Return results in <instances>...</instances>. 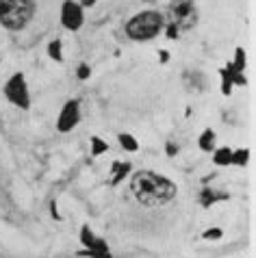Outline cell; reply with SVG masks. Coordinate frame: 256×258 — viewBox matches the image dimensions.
Segmentation results:
<instances>
[{"label": "cell", "instance_id": "obj_17", "mask_svg": "<svg viewBox=\"0 0 256 258\" xmlns=\"http://www.w3.org/2000/svg\"><path fill=\"white\" fill-rule=\"evenodd\" d=\"M48 56H50V59H54L56 63L63 61V44H61V39L50 41V46H48Z\"/></svg>", "mask_w": 256, "mask_h": 258}, {"label": "cell", "instance_id": "obj_18", "mask_svg": "<svg viewBox=\"0 0 256 258\" xmlns=\"http://www.w3.org/2000/svg\"><path fill=\"white\" fill-rule=\"evenodd\" d=\"M230 66L237 70V72H245V50L243 48H237L234 50V61Z\"/></svg>", "mask_w": 256, "mask_h": 258}, {"label": "cell", "instance_id": "obj_14", "mask_svg": "<svg viewBox=\"0 0 256 258\" xmlns=\"http://www.w3.org/2000/svg\"><path fill=\"white\" fill-rule=\"evenodd\" d=\"M117 139H119V146H122L126 152H137V150H139V143H137V139H135L131 133H119Z\"/></svg>", "mask_w": 256, "mask_h": 258}, {"label": "cell", "instance_id": "obj_10", "mask_svg": "<svg viewBox=\"0 0 256 258\" xmlns=\"http://www.w3.org/2000/svg\"><path fill=\"white\" fill-rule=\"evenodd\" d=\"M224 200H228V193H222V191H215V189H202L200 191V204L204 209H211L213 204L224 202Z\"/></svg>", "mask_w": 256, "mask_h": 258}, {"label": "cell", "instance_id": "obj_4", "mask_svg": "<svg viewBox=\"0 0 256 258\" xmlns=\"http://www.w3.org/2000/svg\"><path fill=\"white\" fill-rule=\"evenodd\" d=\"M3 91H5V98L9 100L13 106H18V109H22V111L31 109V94H28V85H26V78L22 72H16V74L5 83Z\"/></svg>", "mask_w": 256, "mask_h": 258}, {"label": "cell", "instance_id": "obj_20", "mask_svg": "<svg viewBox=\"0 0 256 258\" xmlns=\"http://www.w3.org/2000/svg\"><path fill=\"white\" fill-rule=\"evenodd\" d=\"M81 258H111V252H96V249H83L78 252Z\"/></svg>", "mask_w": 256, "mask_h": 258}, {"label": "cell", "instance_id": "obj_22", "mask_svg": "<svg viewBox=\"0 0 256 258\" xmlns=\"http://www.w3.org/2000/svg\"><path fill=\"white\" fill-rule=\"evenodd\" d=\"M89 74H91L89 66H87V63H81V66H78V70H76V76L81 78V81H87V78H89Z\"/></svg>", "mask_w": 256, "mask_h": 258}, {"label": "cell", "instance_id": "obj_3", "mask_svg": "<svg viewBox=\"0 0 256 258\" xmlns=\"http://www.w3.org/2000/svg\"><path fill=\"white\" fill-rule=\"evenodd\" d=\"M163 26H165L163 13L148 9V11H141V13H137V16H133L131 20H128L126 22V35L133 41H150L163 31Z\"/></svg>", "mask_w": 256, "mask_h": 258}, {"label": "cell", "instance_id": "obj_16", "mask_svg": "<svg viewBox=\"0 0 256 258\" xmlns=\"http://www.w3.org/2000/svg\"><path fill=\"white\" fill-rule=\"evenodd\" d=\"M247 161H250V150H247V148L232 150V161H230V165H239V167H245Z\"/></svg>", "mask_w": 256, "mask_h": 258}, {"label": "cell", "instance_id": "obj_12", "mask_svg": "<svg viewBox=\"0 0 256 258\" xmlns=\"http://www.w3.org/2000/svg\"><path fill=\"white\" fill-rule=\"evenodd\" d=\"M198 148L202 152H213L215 150V131H211V128L202 131V135L198 137Z\"/></svg>", "mask_w": 256, "mask_h": 258}, {"label": "cell", "instance_id": "obj_5", "mask_svg": "<svg viewBox=\"0 0 256 258\" xmlns=\"http://www.w3.org/2000/svg\"><path fill=\"white\" fill-rule=\"evenodd\" d=\"M169 16H172V22L180 28V31H189L194 28L198 22V11L194 0H172L169 5Z\"/></svg>", "mask_w": 256, "mask_h": 258}, {"label": "cell", "instance_id": "obj_23", "mask_svg": "<svg viewBox=\"0 0 256 258\" xmlns=\"http://www.w3.org/2000/svg\"><path fill=\"white\" fill-rule=\"evenodd\" d=\"M176 152H178V146H174V143H167V154L174 156Z\"/></svg>", "mask_w": 256, "mask_h": 258}, {"label": "cell", "instance_id": "obj_8", "mask_svg": "<svg viewBox=\"0 0 256 258\" xmlns=\"http://www.w3.org/2000/svg\"><path fill=\"white\" fill-rule=\"evenodd\" d=\"M219 74H222V94L224 96H230V91H232L234 85H239V87H245V85H247L245 74H243V72H237L230 66V63L226 68L219 70Z\"/></svg>", "mask_w": 256, "mask_h": 258}, {"label": "cell", "instance_id": "obj_21", "mask_svg": "<svg viewBox=\"0 0 256 258\" xmlns=\"http://www.w3.org/2000/svg\"><path fill=\"white\" fill-rule=\"evenodd\" d=\"M163 28H165V33H167V37H169V39H178V33H180V28H178V26H176L174 22H169V24H165V26H163Z\"/></svg>", "mask_w": 256, "mask_h": 258}, {"label": "cell", "instance_id": "obj_24", "mask_svg": "<svg viewBox=\"0 0 256 258\" xmlns=\"http://www.w3.org/2000/svg\"><path fill=\"white\" fill-rule=\"evenodd\" d=\"M78 5H81V7H94V5H96V0H81Z\"/></svg>", "mask_w": 256, "mask_h": 258}, {"label": "cell", "instance_id": "obj_6", "mask_svg": "<svg viewBox=\"0 0 256 258\" xmlns=\"http://www.w3.org/2000/svg\"><path fill=\"white\" fill-rule=\"evenodd\" d=\"M78 121H81V102L78 100H68L59 113V119H56V131L70 133L78 126Z\"/></svg>", "mask_w": 256, "mask_h": 258}, {"label": "cell", "instance_id": "obj_1", "mask_svg": "<svg viewBox=\"0 0 256 258\" xmlns=\"http://www.w3.org/2000/svg\"><path fill=\"white\" fill-rule=\"evenodd\" d=\"M131 191L139 204L148 206V209H156V206H165L167 202H172L176 193H178V187L169 178L156 174V171L144 169L133 174Z\"/></svg>", "mask_w": 256, "mask_h": 258}, {"label": "cell", "instance_id": "obj_19", "mask_svg": "<svg viewBox=\"0 0 256 258\" xmlns=\"http://www.w3.org/2000/svg\"><path fill=\"white\" fill-rule=\"evenodd\" d=\"M222 236H224V232L219 230V228H209V230L202 232V239L204 241H219Z\"/></svg>", "mask_w": 256, "mask_h": 258}, {"label": "cell", "instance_id": "obj_15", "mask_svg": "<svg viewBox=\"0 0 256 258\" xmlns=\"http://www.w3.org/2000/svg\"><path fill=\"white\" fill-rule=\"evenodd\" d=\"M89 141H91L89 154L94 156V159H96V156H100V154H104V152H109V143H106L104 139H100V137H96V135H94Z\"/></svg>", "mask_w": 256, "mask_h": 258}, {"label": "cell", "instance_id": "obj_7", "mask_svg": "<svg viewBox=\"0 0 256 258\" xmlns=\"http://www.w3.org/2000/svg\"><path fill=\"white\" fill-rule=\"evenodd\" d=\"M85 22V13H83V7L74 3V0H63L61 5V24L66 31H78Z\"/></svg>", "mask_w": 256, "mask_h": 258}, {"label": "cell", "instance_id": "obj_2", "mask_svg": "<svg viewBox=\"0 0 256 258\" xmlns=\"http://www.w3.org/2000/svg\"><path fill=\"white\" fill-rule=\"evenodd\" d=\"M35 0H0V24L7 31H22L35 16Z\"/></svg>", "mask_w": 256, "mask_h": 258}, {"label": "cell", "instance_id": "obj_11", "mask_svg": "<svg viewBox=\"0 0 256 258\" xmlns=\"http://www.w3.org/2000/svg\"><path fill=\"white\" fill-rule=\"evenodd\" d=\"M131 163H113V167H111V187H117V184L119 182H122L124 180V178L128 176V174H131Z\"/></svg>", "mask_w": 256, "mask_h": 258}, {"label": "cell", "instance_id": "obj_9", "mask_svg": "<svg viewBox=\"0 0 256 258\" xmlns=\"http://www.w3.org/2000/svg\"><path fill=\"white\" fill-rule=\"evenodd\" d=\"M78 239H81V243H83L85 249L109 252V245H106V241H104V239H98V236L89 230V226H83V228H81V234H78Z\"/></svg>", "mask_w": 256, "mask_h": 258}, {"label": "cell", "instance_id": "obj_25", "mask_svg": "<svg viewBox=\"0 0 256 258\" xmlns=\"http://www.w3.org/2000/svg\"><path fill=\"white\" fill-rule=\"evenodd\" d=\"M167 59H169L167 50H161V63H167Z\"/></svg>", "mask_w": 256, "mask_h": 258}, {"label": "cell", "instance_id": "obj_13", "mask_svg": "<svg viewBox=\"0 0 256 258\" xmlns=\"http://www.w3.org/2000/svg\"><path fill=\"white\" fill-rule=\"evenodd\" d=\"M230 161H232V150L228 146L213 150V163H215L217 167H226V165H230Z\"/></svg>", "mask_w": 256, "mask_h": 258}]
</instances>
